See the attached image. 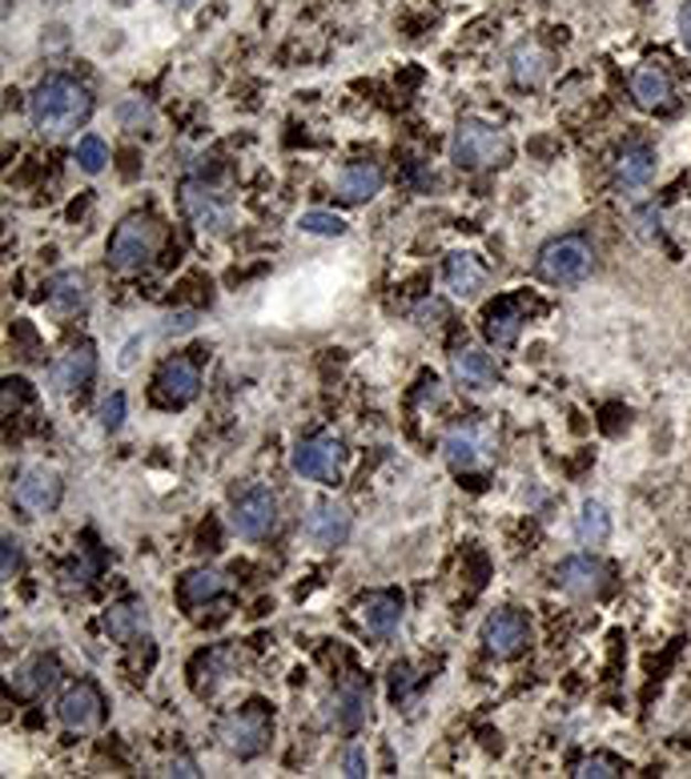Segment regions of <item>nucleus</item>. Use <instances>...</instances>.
Segmentation results:
<instances>
[{
  "label": "nucleus",
  "instance_id": "f257e3e1",
  "mask_svg": "<svg viewBox=\"0 0 691 779\" xmlns=\"http://www.w3.org/2000/svg\"><path fill=\"white\" fill-rule=\"evenodd\" d=\"M89 113H93L89 89L73 77H61V73L41 81L33 89V97H29V117L49 137H68L73 129H81V125L89 121Z\"/></svg>",
  "mask_w": 691,
  "mask_h": 779
},
{
  "label": "nucleus",
  "instance_id": "f03ea898",
  "mask_svg": "<svg viewBox=\"0 0 691 779\" xmlns=\"http://www.w3.org/2000/svg\"><path fill=\"white\" fill-rule=\"evenodd\" d=\"M592 269H595V249L580 234L546 242L535 257V274L543 281H551V286H580V281L592 278Z\"/></svg>",
  "mask_w": 691,
  "mask_h": 779
},
{
  "label": "nucleus",
  "instance_id": "7ed1b4c3",
  "mask_svg": "<svg viewBox=\"0 0 691 779\" xmlns=\"http://www.w3.org/2000/svg\"><path fill=\"white\" fill-rule=\"evenodd\" d=\"M511 153V141L502 134L499 125H487V121H458L455 137H450V161L458 169H487V166H499L507 161Z\"/></svg>",
  "mask_w": 691,
  "mask_h": 779
},
{
  "label": "nucleus",
  "instance_id": "20e7f679",
  "mask_svg": "<svg viewBox=\"0 0 691 779\" xmlns=\"http://www.w3.org/2000/svg\"><path fill=\"white\" fill-rule=\"evenodd\" d=\"M157 245H161V225L146 213H134V217H125L117 225V234L109 237V262L113 269H121V274H134V269L149 266V257L157 254Z\"/></svg>",
  "mask_w": 691,
  "mask_h": 779
},
{
  "label": "nucleus",
  "instance_id": "39448f33",
  "mask_svg": "<svg viewBox=\"0 0 691 779\" xmlns=\"http://www.w3.org/2000/svg\"><path fill=\"white\" fill-rule=\"evenodd\" d=\"M269 732H274V724H269V712L262 707V703H249V707H242V712L225 715L222 719V744L225 751H234L237 759H254L262 747L269 744Z\"/></svg>",
  "mask_w": 691,
  "mask_h": 779
},
{
  "label": "nucleus",
  "instance_id": "423d86ee",
  "mask_svg": "<svg viewBox=\"0 0 691 779\" xmlns=\"http://www.w3.org/2000/svg\"><path fill=\"white\" fill-rule=\"evenodd\" d=\"M290 462H294V470H298L301 479L338 482V474H342V462H346V446H342V438H334V435L306 438V442L294 446Z\"/></svg>",
  "mask_w": 691,
  "mask_h": 779
},
{
  "label": "nucleus",
  "instance_id": "0eeeda50",
  "mask_svg": "<svg viewBox=\"0 0 691 779\" xmlns=\"http://www.w3.org/2000/svg\"><path fill=\"white\" fill-rule=\"evenodd\" d=\"M181 210H185V217L198 225L201 234H225L230 222H234L230 201H222V193L201 185V181H185L181 185Z\"/></svg>",
  "mask_w": 691,
  "mask_h": 779
},
{
  "label": "nucleus",
  "instance_id": "6e6552de",
  "mask_svg": "<svg viewBox=\"0 0 691 779\" xmlns=\"http://www.w3.org/2000/svg\"><path fill=\"white\" fill-rule=\"evenodd\" d=\"M230 523L242 538H266L278 523V499H274V490L266 487H249L242 499L234 502V514H230Z\"/></svg>",
  "mask_w": 691,
  "mask_h": 779
},
{
  "label": "nucleus",
  "instance_id": "1a4fd4ad",
  "mask_svg": "<svg viewBox=\"0 0 691 779\" xmlns=\"http://www.w3.org/2000/svg\"><path fill=\"white\" fill-rule=\"evenodd\" d=\"M482 643L495 659H514L531 643V623H527L523 611H495L487 623H482Z\"/></svg>",
  "mask_w": 691,
  "mask_h": 779
},
{
  "label": "nucleus",
  "instance_id": "9d476101",
  "mask_svg": "<svg viewBox=\"0 0 691 779\" xmlns=\"http://www.w3.org/2000/svg\"><path fill=\"white\" fill-rule=\"evenodd\" d=\"M56 715H61V724L68 732H93L105 719V700H100V691L93 683H77V687H68L61 695Z\"/></svg>",
  "mask_w": 691,
  "mask_h": 779
},
{
  "label": "nucleus",
  "instance_id": "9b49d317",
  "mask_svg": "<svg viewBox=\"0 0 691 779\" xmlns=\"http://www.w3.org/2000/svg\"><path fill=\"white\" fill-rule=\"evenodd\" d=\"M350 526H354V514L346 502H318L310 514H306V538L313 546H342L350 538Z\"/></svg>",
  "mask_w": 691,
  "mask_h": 779
},
{
  "label": "nucleus",
  "instance_id": "f8f14e48",
  "mask_svg": "<svg viewBox=\"0 0 691 779\" xmlns=\"http://www.w3.org/2000/svg\"><path fill=\"white\" fill-rule=\"evenodd\" d=\"M555 579L559 587L567 590V595H575V599H595V595H603V587H607V567L592 555H571L559 563Z\"/></svg>",
  "mask_w": 691,
  "mask_h": 779
},
{
  "label": "nucleus",
  "instance_id": "ddd939ff",
  "mask_svg": "<svg viewBox=\"0 0 691 779\" xmlns=\"http://www.w3.org/2000/svg\"><path fill=\"white\" fill-rule=\"evenodd\" d=\"M61 502V474L53 467H33L24 470L17 482V506L29 514H49Z\"/></svg>",
  "mask_w": 691,
  "mask_h": 779
},
{
  "label": "nucleus",
  "instance_id": "4468645a",
  "mask_svg": "<svg viewBox=\"0 0 691 779\" xmlns=\"http://www.w3.org/2000/svg\"><path fill=\"white\" fill-rule=\"evenodd\" d=\"M198 390H201V374L190 358H173L157 374V398L166 402V406H190L198 398Z\"/></svg>",
  "mask_w": 691,
  "mask_h": 779
},
{
  "label": "nucleus",
  "instance_id": "2eb2a0df",
  "mask_svg": "<svg viewBox=\"0 0 691 779\" xmlns=\"http://www.w3.org/2000/svg\"><path fill=\"white\" fill-rule=\"evenodd\" d=\"M93 374H97V350L89 342H81L53 366V390L56 394H73V390L89 386Z\"/></svg>",
  "mask_w": 691,
  "mask_h": 779
},
{
  "label": "nucleus",
  "instance_id": "dca6fc26",
  "mask_svg": "<svg viewBox=\"0 0 691 779\" xmlns=\"http://www.w3.org/2000/svg\"><path fill=\"white\" fill-rule=\"evenodd\" d=\"M651 178H656V153H651L644 141H627V146L615 153V181H619L624 190H644Z\"/></svg>",
  "mask_w": 691,
  "mask_h": 779
},
{
  "label": "nucleus",
  "instance_id": "f3484780",
  "mask_svg": "<svg viewBox=\"0 0 691 779\" xmlns=\"http://www.w3.org/2000/svg\"><path fill=\"white\" fill-rule=\"evenodd\" d=\"M366 712H370V691L366 687H342L334 691L330 700H326V719L342 732H358V727L366 724Z\"/></svg>",
  "mask_w": 691,
  "mask_h": 779
},
{
  "label": "nucleus",
  "instance_id": "a211bd4d",
  "mask_svg": "<svg viewBox=\"0 0 691 779\" xmlns=\"http://www.w3.org/2000/svg\"><path fill=\"white\" fill-rule=\"evenodd\" d=\"M450 370H455L458 386H467V390H491L495 382H499V366H495V358L482 354V350H475V345L458 350V354L450 358Z\"/></svg>",
  "mask_w": 691,
  "mask_h": 779
},
{
  "label": "nucleus",
  "instance_id": "6ab92c4d",
  "mask_svg": "<svg viewBox=\"0 0 691 779\" xmlns=\"http://www.w3.org/2000/svg\"><path fill=\"white\" fill-rule=\"evenodd\" d=\"M146 627H149V611L141 599H121L105 611V634H109L113 643H134Z\"/></svg>",
  "mask_w": 691,
  "mask_h": 779
},
{
  "label": "nucleus",
  "instance_id": "aec40b11",
  "mask_svg": "<svg viewBox=\"0 0 691 779\" xmlns=\"http://www.w3.org/2000/svg\"><path fill=\"white\" fill-rule=\"evenodd\" d=\"M443 450H446V462L455 470H475L482 462V450H487V430H479V426H458V430L446 435Z\"/></svg>",
  "mask_w": 691,
  "mask_h": 779
},
{
  "label": "nucleus",
  "instance_id": "412c9836",
  "mask_svg": "<svg viewBox=\"0 0 691 779\" xmlns=\"http://www.w3.org/2000/svg\"><path fill=\"white\" fill-rule=\"evenodd\" d=\"M443 278L458 298H479V290L487 286V269L475 254H450L443 266Z\"/></svg>",
  "mask_w": 691,
  "mask_h": 779
},
{
  "label": "nucleus",
  "instance_id": "4be33fe9",
  "mask_svg": "<svg viewBox=\"0 0 691 779\" xmlns=\"http://www.w3.org/2000/svg\"><path fill=\"white\" fill-rule=\"evenodd\" d=\"M382 190V169L374 161H350V166L338 173V198L342 201H370Z\"/></svg>",
  "mask_w": 691,
  "mask_h": 779
},
{
  "label": "nucleus",
  "instance_id": "5701e85b",
  "mask_svg": "<svg viewBox=\"0 0 691 779\" xmlns=\"http://www.w3.org/2000/svg\"><path fill=\"white\" fill-rule=\"evenodd\" d=\"M402 607L406 602H402L398 590H379V595H370L362 602V623H366L370 634H391L402 623Z\"/></svg>",
  "mask_w": 691,
  "mask_h": 779
},
{
  "label": "nucleus",
  "instance_id": "b1692460",
  "mask_svg": "<svg viewBox=\"0 0 691 779\" xmlns=\"http://www.w3.org/2000/svg\"><path fill=\"white\" fill-rule=\"evenodd\" d=\"M482 330H487V338L495 345H514L519 342V330H523V306L514 298L495 301L491 310H487V318H482Z\"/></svg>",
  "mask_w": 691,
  "mask_h": 779
},
{
  "label": "nucleus",
  "instance_id": "393cba45",
  "mask_svg": "<svg viewBox=\"0 0 691 779\" xmlns=\"http://www.w3.org/2000/svg\"><path fill=\"white\" fill-rule=\"evenodd\" d=\"M631 93H636L639 109H668L671 105V77L659 65H639L631 77Z\"/></svg>",
  "mask_w": 691,
  "mask_h": 779
},
{
  "label": "nucleus",
  "instance_id": "a878e982",
  "mask_svg": "<svg viewBox=\"0 0 691 779\" xmlns=\"http://www.w3.org/2000/svg\"><path fill=\"white\" fill-rule=\"evenodd\" d=\"M45 301L53 306L56 313H77L85 310V301H89V290H85V278L65 269V274H53L45 286Z\"/></svg>",
  "mask_w": 691,
  "mask_h": 779
},
{
  "label": "nucleus",
  "instance_id": "bb28decb",
  "mask_svg": "<svg viewBox=\"0 0 691 779\" xmlns=\"http://www.w3.org/2000/svg\"><path fill=\"white\" fill-rule=\"evenodd\" d=\"M546 73H551V56L543 53L539 45H514L511 53V77L514 85H523V89H539L546 81Z\"/></svg>",
  "mask_w": 691,
  "mask_h": 779
},
{
  "label": "nucleus",
  "instance_id": "cd10ccee",
  "mask_svg": "<svg viewBox=\"0 0 691 779\" xmlns=\"http://www.w3.org/2000/svg\"><path fill=\"white\" fill-rule=\"evenodd\" d=\"M61 680V663H56L53 655L49 659H33L29 668H21L17 675H12V691L17 695H24V700H41L53 683Z\"/></svg>",
  "mask_w": 691,
  "mask_h": 779
},
{
  "label": "nucleus",
  "instance_id": "c85d7f7f",
  "mask_svg": "<svg viewBox=\"0 0 691 779\" xmlns=\"http://www.w3.org/2000/svg\"><path fill=\"white\" fill-rule=\"evenodd\" d=\"M222 590H225V579L217 575V570L198 567V570H190V575L181 579V602H185V607H201V602L217 599Z\"/></svg>",
  "mask_w": 691,
  "mask_h": 779
},
{
  "label": "nucleus",
  "instance_id": "c756f323",
  "mask_svg": "<svg viewBox=\"0 0 691 779\" xmlns=\"http://www.w3.org/2000/svg\"><path fill=\"white\" fill-rule=\"evenodd\" d=\"M607 535H612V519H607V511H603L599 502H583L580 519H575V538H580V546H603L607 543Z\"/></svg>",
  "mask_w": 691,
  "mask_h": 779
},
{
  "label": "nucleus",
  "instance_id": "7c9ffc66",
  "mask_svg": "<svg viewBox=\"0 0 691 779\" xmlns=\"http://www.w3.org/2000/svg\"><path fill=\"white\" fill-rule=\"evenodd\" d=\"M301 230L306 234H318V237H342L346 234V222L338 217V213H326V210H310L301 213Z\"/></svg>",
  "mask_w": 691,
  "mask_h": 779
},
{
  "label": "nucleus",
  "instance_id": "2f4dec72",
  "mask_svg": "<svg viewBox=\"0 0 691 779\" xmlns=\"http://www.w3.org/2000/svg\"><path fill=\"white\" fill-rule=\"evenodd\" d=\"M77 161L85 173H100L105 169V161H109V149H105V141L100 137H81L77 141Z\"/></svg>",
  "mask_w": 691,
  "mask_h": 779
},
{
  "label": "nucleus",
  "instance_id": "473e14b6",
  "mask_svg": "<svg viewBox=\"0 0 691 779\" xmlns=\"http://www.w3.org/2000/svg\"><path fill=\"white\" fill-rule=\"evenodd\" d=\"M575 776L580 779H612V776H624V764L615 756H587L575 768Z\"/></svg>",
  "mask_w": 691,
  "mask_h": 779
},
{
  "label": "nucleus",
  "instance_id": "72a5a7b5",
  "mask_svg": "<svg viewBox=\"0 0 691 779\" xmlns=\"http://www.w3.org/2000/svg\"><path fill=\"white\" fill-rule=\"evenodd\" d=\"M659 225H663V217H659L656 205H644V210L631 213V230H636L639 242H656V237H659Z\"/></svg>",
  "mask_w": 691,
  "mask_h": 779
},
{
  "label": "nucleus",
  "instance_id": "f704fd0d",
  "mask_svg": "<svg viewBox=\"0 0 691 779\" xmlns=\"http://www.w3.org/2000/svg\"><path fill=\"white\" fill-rule=\"evenodd\" d=\"M125 423V394H109V402L100 406V426L109 430V435H117Z\"/></svg>",
  "mask_w": 691,
  "mask_h": 779
},
{
  "label": "nucleus",
  "instance_id": "c9c22d12",
  "mask_svg": "<svg viewBox=\"0 0 691 779\" xmlns=\"http://www.w3.org/2000/svg\"><path fill=\"white\" fill-rule=\"evenodd\" d=\"M414 322L423 326V330H438V326L446 322V306L438 298H430V301H423L418 310H414Z\"/></svg>",
  "mask_w": 691,
  "mask_h": 779
},
{
  "label": "nucleus",
  "instance_id": "e433bc0d",
  "mask_svg": "<svg viewBox=\"0 0 691 779\" xmlns=\"http://www.w3.org/2000/svg\"><path fill=\"white\" fill-rule=\"evenodd\" d=\"M117 117H121L125 125H129V129H141V125L149 121V117H153V113H149V105L141 97H129L121 105V109H117Z\"/></svg>",
  "mask_w": 691,
  "mask_h": 779
},
{
  "label": "nucleus",
  "instance_id": "4c0bfd02",
  "mask_svg": "<svg viewBox=\"0 0 691 779\" xmlns=\"http://www.w3.org/2000/svg\"><path fill=\"white\" fill-rule=\"evenodd\" d=\"M190 330H198V313H193V310L169 313L166 326H161V334H166V338H181V334H190Z\"/></svg>",
  "mask_w": 691,
  "mask_h": 779
},
{
  "label": "nucleus",
  "instance_id": "58836bf2",
  "mask_svg": "<svg viewBox=\"0 0 691 779\" xmlns=\"http://www.w3.org/2000/svg\"><path fill=\"white\" fill-rule=\"evenodd\" d=\"M97 567H100V558H93V555H85V551H81V558L73 563V567H68V583L85 587V583H89L93 575H97Z\"/></svg>",
  "mask_w": 691,
  "mask_h": 779
},
{
  "label": "nucleus",
  "instance_id": "ea45409f",
  "mask_svg": "<svg viewBox=\"0 0 691 779\" xmlns=\"http://www.w3.org/2000/svg\"><path fill=\"white\" fill-rule=\"evenodd\" d=\"M17 570H21V543H17V538H4V558H0V575H4V579H12V575H17Z\"/></svg>",
  "mask_w": 691,
  "mask_h": 779
},
{
  "label": "nucleus",
  "instance_id": "a19ab883",
  "mask_svg": "<svg viewBox=\"0 0 691 779\" xmlns=\"http://www.w3.org/2000/svg\"><path fill=\"white\" fill-rule=\"evenodd\" d=\"M24 386H29L24 378H9V382H4V414H12L24 398H29V390H24Z\"/></svg>",
  "mask_w": 691,
  "mask_h": 779
},
{
  "label": "nucleus",
  "instance_id": "79ce46f5",
  "mask_svg": "<svg viewBox=\"0 0 691 779\" xmlns=\"http://www.w3.org/2000/svg\"><path fill=\"white\" fill-rule=\"evenodd\" d=\"M342 768L346 776H366V751H362V747H350L342 759Z\"/></svg>",
  "mask_w": 691,
  "mask_h": 779
},
{
  "label": "nucleus",
  "instance_id": "37998d69",
  "mask_svg": "<svg viewBox=\"0 0 691 779\" xmlns=\"http://www.w3.org/2000/svg\"><path fill=\"white\" fill-rule=\"evenodd\" d=\"M406 687H411V668H406V663H394V668H391V691H394V700H402V695H406Z\"/></svg>",
  "mask_w": 691,
  "mask_h": 779
},
{
  "label": "nucleus",
  "instance_id": "c03bdc74",
  "mask_svg": "<svg viewBox=\"0 0 691 779\" xmlns=\"http://www.w3.org/2000/svg\"><path fill=\"white\" fill-rule=\"evenodd\" d=\"M169 771H173V776H181V779H190V776H198V764H193L190 756H173V759H169Z\"/></svg>",
  "mask_w": 691,
  "mask_h": 779
},
{
  "label": "nucleus",
  "instance_id": "a18cd8bd",
  "mask_svg": "<svg viewBox=\"0 0 691 779\" xmlns=\"http://www.w3.org/2000/svg\"><path fill=\"white\" fill-rule=\"evenodd\" d=\"M680 41H683V49L691 53V0H683L680 4Z\"/></svg>",
  "mask_w": 691,
  "mask_h": 779
},
{
  "label": "nucleus",
  "instance_id": "49530a36",
  "mask_svg": "<svg viewBox=\"0 0 691 779\" xmlns=\"http://www.w3.org/2000/svg\"><path fill=\"white\" fill-rule=\"evenodd\" d=\"M181 4H193V0H181Z\"/></svg>",
  "mask_w": 691,
  "mask_h": 779
}]
</instances>
